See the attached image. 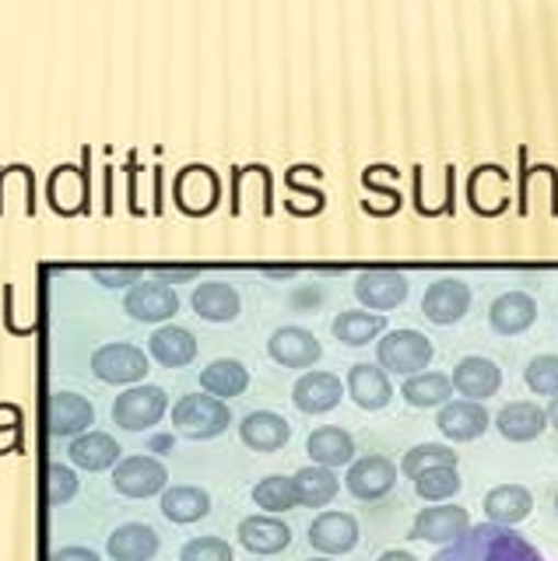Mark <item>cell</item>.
<instances>
[{
  "instance_id": "obj_45",
  "label": "cell",
  "mask_w": 558,
  "mask_h": 561,
  "mask_svg": "<svg viewBox=\"0 0 558 561\" xmlns=\"http://www.w3.org/2000/svg\"><path fill=\"white\" fill-rule=\"evenodd\" d=\"M169 446H172V438H169V435L151 438V449H155V453H169Z\"/></svg>"
},
{
  "instance_id": "obj_1",
  "label": "cell",
  "mask_w": 558,
  "mask_h": 561,
  "mask_svg": "<svg viewBox=\"0 0 558 561\" xmlns=\"http://www.w3.org/2000/svg\"><path fill=\"white\" fill-rule=\"evenodd\" d=\"M432 561H545L527 537L513 534V526L478 523L440 548Z\"/></svg>"
},
{
  "instance_id": "obj_17",
  "label": "cell",
  "mask_w": 558,
  "mask_h": 561,
  "mask_svg": "<svg viewBox=\"0 0 558 561\" xmlns=\"http://www.w3.org/2000/svg\"><path fill=\"white\" fill-rule=\"evenodd\" d=\"M492 425L499 428V435L505 438V443H534V438L545 435L548 414L534 400H513L492 417Z\"/></svg>"
},
{
  "instance_id": "obj_38",
  "label": "cell",
  "mask_w": 558,
  "mask_h": 561,
  "mask_svg": "<svg viewBox=\"0 0 558 561\" xmlns=\"http://www.w3.org/2000/svg\"><path fill=\"white\" fill-rule=\"evenodd\" d=\"M180 561H232V543L221 537H194L180 551Z\"/></svg>"
},
{
  "instance_id": "obj_6",
  "label": "cell",
  "mask_w": 558,
  "mask_h": 561,
  "mask_svg": "<svg viewBox=\"0 0 558 561\" xmlns=\"http://www.w3.org/2000/svg\"><path fill=\"white\" fill-rule=\"evenodd\" d=\"M148 368H151L148 355L134 344H106L92 355V373L102 382H116V386L141 382L148 376Z\"/></svg>"
},
{
  "instance_id": "obj_3",
  "label": "cell",
  "mask_w": 558,
  "mask_h": 561,
  "mask_svg": "<svg viewBox=\"0 0 558 561\" xmlns=\"http://www.w3.org/2000/svg\"><path fill=\"white\" fill-rule=\"evenodd\" d=\"M229 425H232L229 403L212 393H190V397L176 400V408H172V428L186 438H197V443L201 438L221 435Z\"/></svg>"
},
{
  "instance_id": "obj_23",
  "label": "cell",
  "mask_w": 558,
  "mask_h": 561,
  "mask_svg": "<svg viewBox=\"0 0 558 561\" xmlns=\"http://www.w3.org/2000/svg\"><path fill=\"white\" fill-rule=\"evenodd\" d=\"M534 513V495L523 484H499L485 495V516L488 523L516 526Z\"/></svg>"
},
{
  "instance_id": "obj_30",
  "label": "cell",
  "mask_w": 558,
  "mask_h": 561,
  "mask_svg": "<svg viewBox=\"0 0 558 561\" xmlns=\"http://www.w3.org/2000/svg\"><path fill=\"white\" fill-rule=\"evenodd\" d=\"M387 333V316L383 312H369V309H344L334 320V337L344 347H365L376 337Z\"/></svg>"
},
{
  "instance_id": "obj_28",
  "label": "cell",
  "mask_w": 558,
  "mask_h": 561,
  "mask_svg": "<svg viewBox=\"0 0 558 561\" xmlns=\"http://www.w3.org/2000/svg\"><path fill=\"white\" fill-rule=\"evenodd\" d=\"M295 499H299V505L306 508H323L338 499V491H341V481H338V473L330 470V467H320V463H309L303 470H295Z\"/></svg>"
},
{
  "instance_id": "obj_44",
  "label": "cell",
  "mask_w": 558,
  "mask_h": 561,
  "mask_svg": "<svg viewBox=\"0 0 558 561\" xmlns=\"http://www.w3.org/2000/svg\"><path fill=\"white\" fill-rule=\"evenodd\" d=\"M545 414H548V425H551V428H558V397H551V403L545 408Z\"/></svg>"
},
{
  "instance_id": "obj_15",
  "label": "cell",
  "mask_w": 558,
  "mask_h": 561,
  "mask_svg": "<svg viewBox=\"0 0 558 561\" xmlns=\"http://www.w3.org/2000/svg\"><path fill=\"white\" fill-rule=\"evenodd\" d=\"M124 309L137 323H166V320L176 316L180 298L166 285V280H141V285L130 288Z\"/></svg>"
},
{
  "instance_id": "obj_42",
  "label": "cell",
  "mask_w": 558,
  "mask_h": 561,
  "mask_svg": "<svg viewBox=\"0 0 558 561\" xmlns=\"http://www.w3.org/2000/svg\"><path fill=\"white\" fill-rule=\"evenodd\" d=\"M159 277L166 280V285H169V280H176V285H180V280H190V277H197V267H180V271H159Z\"/></svg>"
},
{
  "instance_id": "obj_9",
  "label": "cell",
  "mask_w": 558,
  "mask_h": 561,
  "mask_svg": "<svg viewBox=\"0 0 558 561\" xmlns=\"http://www.w3.org/2000/svg\"><path fill=\"white\" fill-rule=\"evenodd\" d=\"M422 312H425V320L435 323V327L460 323L464 316L470 312V288L457 277L432 280V285L425 288V298H422Z\"/></svg>"
},
{
  "instance_id": "obj_10",
  "label": "cell",
  "mask_w": 558,
  "mask_h": 561,
  "mask_svg": "<svg viewBox=\"0 0 558 561\" xmlns=\"http://www.w3.org/2000/svg\"><path fill=\"white\" fill-rule=\"evenodd\" d=\"M453 393H460L464 400H478L485 403L488 397H496L502 390V368L492 358L481 355H467L453 365Z\"/></svg>"
},
{
  "instance_id": "obj_46",
  "label": "cell",
  "mask_w": 558,
  "mask_h": 561,
  "mask_svg": "<svg viewBox=\"0 0 558 561\" xmlns=\"http://www.w3.org/2000/svg\"><path fill=\"white\" fill-rule=\"evenodd\" d=\"M312 561H334V558H327V554H320V558H312Z\"/></svg>"
},
{
  "instance_id": "obj_35",
  "label": "cell",
  "mask_w": 558,
  "mask_h": 561,
  "mask_svg": "<svg viewBox=\"0 0 558 561\" xmlns=\"http://www.w3.org/2000/svg\"><path fill=\"white\" fill-rule=\"evenodd\" d=\"M253 502L271 516H282L288 508H299V499H295V484L292 478H282V473H271L257 488H253Z\"/></svg>"
},
{
  "instance_id": "obj_29",
  "label": "cell",
  "mask_w": 558,
  "mask_h": 561,
  "mask_svg": "<svg viewBox=\"0 0 558 561\" xmlns=\"http://www.w3.org/2000/svg\"><path fill=\"white\" fill-rule=\"evenodd\" d=\"M151 358L166 368H183L197 358V337L183 327H159L151 333Z\"/></svg>"
},
{
  "instance_id": "obj_39",
  "label": "cell",
  "mask_w": 558,
  "mask_h": 561,
  "mask_svg": "<svg viewBox=\"0 0 558 561\" xmlns=\"http://www.w3.org/2000/svg\"><path fill=\"white\" fill-rule=\"evenodd\" d=\"M78 495V478H75V470H67L60 463L49 467V502L54 505H64V502H71Z\"/></svg>"
},
{
  "instance_id": "obj_19",
  "label": "cell",
  "mask_w": 558,
  "mask_h": 561,
  "mask_svg": "<svg viewBox=\"0 0 558 561\" xmlns=\"http://www.w3.org/2000/svg\"><path fill=\"white\" fill-rule=\"evenodd\" d=\"M348 397L355 400L362 411H383L394 400V382L379 365L362 362L348 368Z\"/></svg>"
},
{
  "instance_id": "obj_22",
  "label": "cell",
  "mask_w": 558,
  "mask_h": 561,
  "mask_svg": "<svg viewBox=\"0 0 558 561\" xmlns=\"http://www.w3.org/2000/svg\"><path fill=\"white\" fill-rule=\"evenodd\" d=\"M306 453H309L312 463L338 470V467H348L355 460V438L338 425H320L306 438Z\"/></svg>"
},
{
  "instance_id": "obj_26",
  "label": "cell",
  "mask_w": 558,
  "mask_h": 561,
  "mask_svg": "<svg viewBox=\"0 0 558 561\" xmlns=\"http://www.w3.org/2000/svg\"><path fill=\"white\" fill-rule=\"evenodd\" d=\"M400 397H405L408 408H418V411L443 408L446 400H453V382H449L446 373H435V368H422V373L405 376Z\"/></svg>"
},
{
  "instance_id": "obj_12",
  "label": "cell",
  "mask_w": 558,
  "mask_h": 561,
  "mask_svg": "<svg viewBox=\"0 0 558 561\" xmlns=\"http://www.w3.org/2000/svg\"><path fill=\"white\" fill-rule=\"evenodd\" d=\"M267 355L285 368H312L323 358V344L306 327H277L267 337Z\"/></svg>"
},
{
  "instance_id": "obj_5",
  "label": "cell",
  "mask_w": 558,
  "mask_h": 561,
  "mask_svg": "<svg viewBox=\"0 0 558 561\" xmlns=\"http://www.w3.org/2000/svg\"><path fill=\"white\" fill-rule=\"evenodd\" d=\"M169 411V397L162 386H130L127 393H119L113 403V421L127 432H145L159 425L162 414Z\"/></svg>"
},
{
  "instance_id": "obj_18",
  "label": "cell",
  "mask_w": 558,
  "mask_h": 561,
  "mask_svg": "<svg viewBox=\"0 0 558 561\" xmlns=\"http://www.w3.org/2000/svg\"><path fill=\"white\" fill-rule=\"evenodd\" d=\"M537 323V302L527 291H505L499 295L492 309H488V327H492L499 337H520Z\"/></svg>"
},
{
  "instance_id": "obj_27",
  "label": "cell",
  "mask_w": 558,
  "mask_h": 561,
  "mask_svg": "<svg viewBox=\"0 0 558 561\" xmlns=\"http://www.w3.org/2000/svg\"><path fill=\"white\" fill-rule=\"evenodd\" d=\"M190 306L207 323H232L239 316V291L225 280H204L190 298Z\"/></svg>"
},
{
  "instance_id": "obj_21",
  "label": "cell",
  "mask_w": 558,
  "mask_h": 561,
  "mask_svg": "<svg viewBox=\"0 0 558 561\" xmlns=\"http://www.w3.org/2000/svg\"><path fill=\"white\" fill-rule=\"evenodd\" d=\"M239 438L247 443L253 453H277L288 446L292 425L274 411H250L239 421Z\"/></svg>"
},
{
  "instance_id": "obj_43",
  "label": "cell",
  "mask_w": 558,
  "mask_h": 561,
  "mask_svg": "<svg viewBox=\"0 0 558 561\" xmlns=\"http://www.w3.org/2000/svg\"><path fill=\"white\" fill-rule=\"evenodd\" d=\"M379 561H418L411 551H400V548H390V551H383Z\"/></svg>"
},
{
  "instance_id": "obj_16",
  "label": "cell",
  "mask_w": 558,
  "mask_h": 561,
  "mask_svg": "<svg viewBox=\"0 0 558 561\" xmlns=\"http://www.w3.org/2000/svg\"><path fill=\"white\" fill-rule=\"evenodd\" d=\"M292 400L303 414H327L344 400V382L334 373L309 368V373L292 386Z\"/></svg>"
},
{
  "instance_id": "obj_32",
  "label": "cell",
  "mask_w": 558,
  "mask_h": 561,
  "mask_svg": "<svg viewBox=\"0 0 558 561\" xmlns=\"http://www.w3.org/2000/svg\"><path fill=\"white\" fill-rule=\"evenodd\" d=\"M247 386H250V373H247V365L236 358H218L212 365H204V373H201V390L218 400L242 397Z\"/></svg>"
},
{
  "instance_id": "obj_2",
  "label": "cell",
  "mask_w": 558,
  "mask_h": 561,
  "mask_svg": "<svg viewBox=\"0 0 558 561\" xmlns=\"http://www.w3.org/2000/svg\"><path fill=\"white\" fill-rule=\"evenodd\" d=\"M435 358V347L422 330H387L376 344V365L387 376H414L429 368Z\"/></svg>"
},
{
  "instance_id": "obj_37",
  "label": "cell",
  "mask_w": 558,
  "mask_h": 561,
  "mask_svg": "<svg viewBox=\"0 0 558 561\" xmlns=\"http://www.w3.org/2000/svg\"><path fill=\"white\" fill-rule=\"evenodd\" d=\"M523 382L537 397H558V355H537L523 368Z\"/></svg>"
},
{
  "instance_id": "obj_24",
  "label": "cell",
  "mask_w": 558,
  "mask_h": 561,
  "mask_svg": "<svg viewBox=\"0 0 558 561\" xmlns=\"http://www.w3.org/2000/svg\"><path fill=\"white\" fill-rule=\"evenodd\" d=\"M46 417L54 435H81V432H89V425L95 421V411L81 393H54L49 397Z\"/></svg>"
},
{
  "instance_id": "obj_40",
  "label": "cell",
  "mask_w": 558,
  "mask_h": 561,
  "mask_svg": "<svg viewBox=\"0 0 558 561\" xmlns=\"http://www.w3.org/2000/svg\"><path fill=\"white\" fill-rule=\"evenodd\" d=\"M95 277L102 280V285H110V288H124V285H134V280L141 277V271H137V267H119V271L99 267Z\"/></svg>"
},
{
  "instance_id": "obj_4",
  "label": "cell",
  "mask_w": 558,
  "mask_h": 561,
  "mask_svg": "<svg viewBox=\"0 0 558 561\" xmlns=\"http://www.w3.org/2000/svg\"><path fill=\"white\" fill-rule=\"evenodd\" d=\"M397 484V463L390 456L383 453H369V456H355L352 463H348V473H344V488L352 491L358 502H379L387 499Z\"/></svg>"
},
{
  "instance_id": "obj_7",
  "label": "cell",
  "mask_w": 558,
  "mask_h": 561,
  "mask_svg": "<svg viewBox=\"0 0 558 561\" xmlns=\"http://www.w3.org/2000/svg\"><path fill=\"white\" fill-rule=\"evenodd\" d=\"M435 428L443 432L449 443H475L488 428H492V414L485 411V403L478 400H446L435 417Z\"/></svg>"
},
{
  "instance_id": "obj_31",
  "label": "cell",
  "mask_w": 558,
  "mask_h": 561,
  "mask_svg": "<svg viewBox=\"0 0 558 561\" xmlns=\"http://www.w3.org/2000/svg\"><path fill=\"white\" fill-rule=\"evenodd\" d=\"M67 456H71L75 467L99 473V470H110L119 460V446H116V438L106 432H81V435H75Z\"/></svg>"
},
{
  "instance_id": "obj_34",
  "label": "cell",
  "mask_w": 558,
  "mask_h": 561,
  "mask_svg": "<svg viewBox=\"0 0 558 561\" xmlns=\"http://www.w3.org/2000/svg\"><path fill=\"white\" fill-rule=\"evenodd\" d=\"M460 473L457 467H432L425 473H418L414 478V495L422 499V502H449L453 495L460 491Z\"/></svg>"
},
{
  "instance_id": "obj_25",
  "label": "cell",
  "mask_w": 558,
  "mask_h": 561,
  "mask_svg": "<svg viewBox=\"0 0 558 561\" xmlns=\"http://www.w3.org/2000/svg\"><path fill=\"white\" fill-rule=\"evenodd\" d=\"M106 551L113 561H151L159 554V534L148 523H124L110 534Z\"/></svg>"
},
{
  "instance_id": "obj_11",
  "label": "cell",
  "mask_w": 558,
  "mask_h": 561,
  "mask_svg": "<svg viewBox=\"0 0 558 561\" xmlns=\"http://www.w3.org/2000/svg\"><path fill=\"white\" fill-rule=\"evenodd\" d=\"M470 526V513L464 505H429L422 508V513L414 516L411 523V540H425V543H449V540H457L464 530Z\"/></svg>"
},
{
  "instance_id": "obj_14",
  "label": "cell",
  "mask_w": 558,
  "mask_h": 561,
  "mask_svg": "<svg viewBox=\"0 0 558 561\" xmlns=\"http://www.w3.org/2000/svg\"><path fill=\"white\" fill-rule=\"evenodd\" d=\"M408 277L400 271H365L355 280V298L369 312H390L408 298Z\"/></svg>"
},
{
  "instance_id": "obj_20",
  "label": "cell",
  "mask_w": 558,
  "mask_h": 561,
  "mask_svg": "<svg viewBox=\"0 0 558 561\" xmlns=\"http://www.w3.org/2000/svg\"><path fill=\"white\" fill-rule=\"evenodd\" d=\"M239 543L247 548L250 554L257 558H267V554H282L288 543H292V530H288V523L285 519H277V516H250V519H242L239 523Z\"/></svg>"
},
{
  "instance_id": "obj_36",
  "label": "cell",
  "mask_w": 558,
  "mask_h": 561,
  "mask_svg": "<svg viewBox=\"0 0 558 561\" xmlns=\"http://www.w3.org/2000/svg\"><path fill=\"white\" fill-rule=\"evenodd\" d=\"M432 467H457V449L449 446H440V443H422L405 453V460H400V473L405 478H418V473H425Z\"/></svg>"
},
{
  "instance_id": "obj_8",
  "label": "cell",
  "mask_w": 558,
  "mask_h": 561,
  "mask_svg": "<svg viewBox=\"0 0 558 561\" xmlns=\"http://www.w3.org/2000/svg\"><path fill=\"white\" fill-rule=\"evenodd\" d=\"M169 484V470L151 456H127L113 470V488L127 499H151Z\"/></svg>"
},
{
  "instance_id": "obj_13",
  "label": "cell",
  "mask_w": 558,
  "mask_h": 561,
  "mask_svg": "<svg viewBox=\"0 0 558 561\" xmlns=\"http://www.w3.org/2000/svg\"><path fill=\"white\" fill-rule=\"evenodd\" d=\"M358 519L352 513H320L309 526V543L312 551L338 558L358 548Z\"/></svg>"
},
{
  "instance_id": "obj_33",
  "label": "cell",
  "mask_w": 558,
  "mask_h": 561,
  "mask_svg": "<svg viewBox=\"0 0 558 561\" xmlns=\"http://www.w3.org/2000/svg\"><path fill=\"white\" fill-rule=\"evenodd\" d=\"M207 513H212V495H207L204 488H194V484H176L169 488L162 495V516L169 523H197L204 519Z\"/></svg>"
},
{
  "instance_id": "obj_47",
  "label": "cell",
  "mask_w": 558,
  "mask_h": 561,
  "mask_svg": "<svg viewBox=\"0 0 558 561\" xmlns=\"http://www.w3.org/2000/svg\"><path fill=\"white\" fill-rule=\"evenodd\" d=\"M555 513H558V491H555Z\"/></svg>"
},
{
  "instance_id": "obj_41",
  "label": "cell",
  "mask_w": 558,
  "mask_h": 561,
  "mask_svg": "<svg viewBox=\"0 0 558 561\" xmlns=\"http://www.w3.org/2000/svg\"><path fill=\"white\" fill-rule=\"evenodd\" d=\"M49 561H99V554L95 551H89V548H64V551H57Z\"/></svg>"
}]
</instances>
